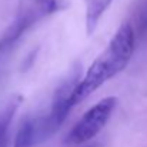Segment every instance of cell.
Segmentation results:
<instances>
[{
    "mask_svg": "<svg viewBox=\"0 0 147 147\" xmlns=\"http://www.w3.org/2000/svg\"><path fill=\"white\" fill-rule=\"evenodd\" d=\"M134 40L136 33L131 23H124L116 32L106 49L92 63L84 77L73 89L69 100L71 107L93 94L107 80L113 79L117 73L124 70L133 56Z\"/></svg>",
    "mask_w": 147,
    "mask_h": 147,
    "instance_id": "cell-1",
    "label": "cell"
},
{
    "mask_svg": "<svg viewBox=\"0 0 147 147\" xmlns=\"http://www.w3.org/2000/svg\"><path fill=\"white\" fill-rule=\"evenodd\" d=\"M79 76H80V66L77 67L74 66L67 74V77L56 89L50 111L42 120H36V143H39L40 140L45 142L47 137L54 134L63 124L69 110L71 109L69 100L73 89L79 83Z\"/></svg>",
    "mask_w": 147,
    "mask_h": 147,
    "instance_id": "cell-2",
    "label": "cell"
},
{
    "mask_svg": "<svg viewBox=\"0 0 147 147\" xmlns=\"http://www.w3.org/2000/svg\"><path fill=\"white\" fill-rule=\"evenodd\" d=\"M57 9V0H24L20 7L19 16L16 17L13 24L6 30L4 36L0 39V56L10 49L22 37V34L37 20L54 13Z\"/></svg>",
    "mask_w": 147,
    "mask_h": 147,
    "instance_id": "cell-3",
    "label": "cell"
},
{
    "mask_svg": "<svg viewBox=\"0 0 147 147\" xmlns=\"http://www.w3.org/2000/svg\"><path fill=\"white\" fill-rule=\"evenodd\" d=\"M116 104V97H106L92 106L70 130L66 142L69 144H83L94 139L110 120Z\"/></svg>",
    "mask_w": 147,
    "mask_h": 147,
    "instance_id": "cell-4",
    "label": "cell"
},
{
    "mask_svg": "<svg viewBox=\"0 0 147 147\" xmlns=\"http://www.w3.org/2000/svg\"><path fill=\"white\" fill-rule=\"evenodd\" d=\"M113 0H87V9H86V32L87 34H92L98 24L100 17L107 10V7L111 4Z\"/></svg>",
    "mask_w": 147,
    "mask_h": 147,
    "instance_id": "cell-5",
    "label": "cell"
},
{
    "mask_svg": "<svg viewBox=\"0 0 147 147\" xmlns=\"http://www.w3.org/2000/svg\"><path fill=\"white\" fill-rule=\"evenodd\" d=\"M36 143V120L24 119L17 130L13 147H33Z\"/></svg>",
    "mask_w": 147,
    "mask_h": 147,
    "instance_id": "cell-6",
    "label": "cell"
},
{
    "mask_svg": "<svg viewBox=\"0 0 147 147\" xmlns=\"http://www.w3.org/2000/svg\"><path fill=\"white\" fill-rule=\"evenodd\" d=\"M20 103V100H14L13 103H10L1 113H0V147H6L7 142V130H9V124L14 116V111L17 109V104Z\"/></svg>",
    "mask_w": 147,
    "mask_h": 147,
    "instance_id": "cell-7",
    "label": "cell"
},
{
    "mask_svg": "<svg viewBox=\"0 0 147 147\" xmlns=\"http://www.w3.org/2000/svg\"><path fill=\"white\" fill-rule=\"evenodd\" d=\"M136 24H137V33L139 34H143L147 32V0H143L142 6L137 10Z\"/></svg>",
    "mask_w": 147,
    "mask_h": 147,
    "instance_id": "cell-8",
    "label": "cell"
}]
</instances>
